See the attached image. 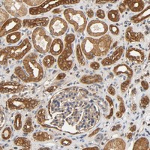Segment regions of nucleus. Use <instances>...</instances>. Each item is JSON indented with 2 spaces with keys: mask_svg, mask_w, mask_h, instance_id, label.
<instances>
[{
  "mask_svg": "<svg viewBox=\"0 0 150 150\" xmlns=\"http://www.w3.org/2000/svg\"><path fill=\"white\" fill-rule=\"evenodd\" d=\"M36 53H31L23 60V66H17L14 69V74L24 83H38L44 78L45 71L38 62Z\"/></svg>",
  "mask_w": 150,
  "mask_h": 150,
  "instance_id": "f257e3e1",
  "label": "nucleus"
},
{
  "mask_svg": "<svg viewBox=\"0 0 150 150\" xmlns=\"http://www.w3.org/2000/svg\"><path fill=\"white\" fill-rule=\"evenodd\" d=\"M112 39L110 35L106 34L98 39L86 37L81 43V49L87 59H93L95 57L104 56L111 48Z\"/></svg>",
  "mask_w": 150,
  "mask_h": 150,
  "instance_id": "f03ea898",
  "label": "nucleus"
},
{
  "mask_svg": "<svg viewBox=\"0 0 150 150\" xmlns=\"http://www.w3.org/2000/svg\"><path fill=\"white\" fill-rule=\"evenodd\" d=\"M75 41V35L74 34H68L65 37L64 50L62 53L59 56L57 59V65L62 71H69L74 65L73 43Z\"/></svg>",
  "mask_w": 150,
  "mask_h": 150,
  "instance_id": "7ed1b4c3",
  "label": "nucleus"
},
{
  "mask_svg": "<svg viewBox=\"0 0 150 150\" xmlns=\"http://www.w3.org/2000/svg\"><path fill=\"white\" fill-rule=\"evenodd\" d=\"M32 41L35 49L41 54H46L49 52L53 42L51 37L47 35V31L41 27L36 28L33 30Z\"/></svg>",
  "mask_w": 150,
  "mask_h": 150,
  "instance_id": "20e7f679",
  "label": "nucleus"
},
{
  "mask_svg": "<svg viewBox=\"0 0 150 150\" xmlns=\"http://www.w3.org/2000/svg\"><path fill=\"white\" fill-rule=\"evenodd\" d=\"M63 14L66 21L74 26L77 33H83L86 29L87 18L82 11L69 8L64 11Z\"/></svg>",
  "mask_w": 150,
  "mask_h": 150,
  "instance_id": "39448f33",
  "label": "nucleus"
},
{
  "mask_svg": "<svg viewBox=\"0 0 150 150\" xmlns=\"http://www.w3.org/2000/svg\"><path fill=\"white\" fill-rule=\"evenodd\" d=\"M40 104V101L32 98H19L14 96L7 101L8 108L11 111H31Z\"/></svg>",
  "mask_w": 150,
  "mask_h": 150,
  "instance_id": "423d86ee",
  "label": "nucleus"
},
{
  "mask_svg": "<svg viewBox=\"0 0 150 150\" xmlns=\"http://www.w3.org/2000/svg\"><path fill=\"white\" fill-rule=\"evenodd\" d=\"M32 49V45L28 38H25L21 42V45L17 46H11L3 48V50L7 53L9 59L20 60L25 57L26 54Z\"/></svg>",
  "mask_w": 150,
  "mask_h": 150,
  "instance_id": "0eeeda50",
  "label": "nucleus"
},
{
  "mask_svg": "<svg viewBox=\"0 0 150 150\" xmlns=\"http://www.w3.org/2000/svg\"><path fill=\"white\" fill-rule=\"evenodd\" d=\"M5 11L14 17H22L27 15L29 10L23 1L19 0H6L2 2Z\"/></svg>",
  "mask_w": 150,
  "mask_h": 150,
  "instance_id": "6e6552de",
  "label": "nucleus"
},
{
  "mask_svg": "<svg viewBox=\"0 0 150 150\" xmlns=\"http://www.w3.org/2000/svg\"><path fill=\"white\" fill-rule=\"evenodd\" d=\"M113 73L116 76H121L125 74L126 76V80L124 82L122 83L120 86V89L122 93H125L128 90V87L131 85V79L133 77L134 71L128 65L125 64H119L113 68Z\"/></svg>",
  "mask_w": 150,
  "mask_h": 150,
  "instance_id": "1a4fd4ad",
  "label": "nucleus"
},
{
  "mask_svg": "<svg viewBox=\"0 0 150 150\" xmlns=\"http://www.w3.org/2000/svg\"><path fill=\"white\" fill-rule=\"evenodd\" d=\"M86 32L90 37L100 38L108 33V25L104 21L93 20L87 24Z\"/></svg>",
  "mask_w": 150,
  "mask_h": 150,
  "instance_id": "9d476101",
  "label": "nucleus"
},
{
  "mask_svg": "<svg viewBox=\"0 0 150 150\" xmlns=\"http://www.w3.org/2000/svg\"><path fill=\"white\" fill-rule=\"evenodd\" d=\"M68 23L63 18L59 17H53L49 24V31L54 37L63 35L68 30Z\"/></svg>",
  "mask_w": 150,
  "mask_h": 150,
  "instance_id": "9b49d317",
  "label": "nucleus"
},
{
  "mask_svg": "<svg viewBox=\"0 0 150 150\" xmlns=\"http://www.w3.org/2000/svg\"><path fill=\"white\" fill-rule=\"evenodd\" d=\"M21 27H23V21L17 17H12L1 26L0 36L1 38L5 35L7 36L11 33L17 32L19 29H21Z\"/></svg>",
  "mask_w": 150,
  "mask_h": 150,
  "instance_id": "f8f14e48",
  "label": "nucleus"
},
{
  "mask_svg": "<svg viewBox=\"0 0 150 150\" xmlns=\"http://www.w3.org/2000/svg\"><path fill=\"white\" fill-rule=\"evenodd\" d=\"M62 5V1L55 0V1H45L41 5L35 8H30L29 9V13L31 15H38L41 14H45L51 11L54 8L58 7Z\"/></svg>",
  "mask_w": 150,
  "mask_h": 150,
  "instance_id": "ddd939ff",
  "label": "nucleus"
},
{
  "mask_svg": "<svg viewBox=\"0 0 150 150\" xmlns=\"http://www.w3.org/2000/svg\"><path fill=\"white\" fill-rule=\"evenodd\" d=\"M50 19L48 17H38V18L34 19H25L23 21V27L29 28V29H33V28L38 27H45L49 25Z\"/></svg>",
  "mask_w": 150,
  "mask_h": 150,
  "instance_id": "4468645a",
  "label": "nucleus"
},
{
  "mask_svg": "<svg viewBox=\"0 0 150 150\" xmlns=\"http://www.w3.org/2000/svg\"><path fill=\"white\" fill-rule=\"evenodd\" d=\"M125 56H126L127 59H128L129 61L140 64L145 59L146 55L142 50L134 47H130L127 50Z\"/></svg>",
  "mask_w": 150,
  "mask_h": 150,
  "instance_id": "2eb2a0df",
  "label": "nucleus"
},
{
  "mask_svg": "<svg viewBox=\"0 0 150 150\" xmlns=\"http://www.w3.org/2000/svg\"><path fill=\"white\" fill-rule=\"evenodd\" d=\"M24 86L16 82H2L0 86L2 94H17L24 89Z\"/></svg>",
  "mask_w": 150,
  "mask_h": 150,
  "instance_id": "dca6fc26",
  "label": "nucleus"
},
{
  "mask_svg": "<svg viewBox=\"0 0 150 150\" xmlns=\"http://www.w3.org/2000/svg\"><path fill=\"white\" fill-rule=\"evenodd\" d=\"M125 47L123 46L118 47L117 49L112 53V55H110V56H108V57H105V58L101 61V65H102L103 66L106 67L110 66V65L116 63V62L121 59Z\"/></svg>",
  "mask_w": 150,
  "mask_h": 150,
  "instance_id": "f3484780",
  "label": "nucleus"
},
{
  "mask_svg": "<svg viewBox=\"0 0 150 150\" xmlns=\"http://www.w3.org/2000/svg\"><path fill=\"white\" fill-rule=\"evenodd\" d=\"M144 39V35L141 33H137L134 31L133 27L129 26L125 31V40L128 43L139 42Z\"/></svg>",
  "mask_w": 150,
  "mask_h": 150,
  "instance_id": "a211bd4d",
  "label": "nucleus"
},
{
  "mask_svg": "<svg viewBox=\"0 0 150 150\" xmlns=\"http://www.w3.org/2000/svg\"><path fill=\"white\" fill-rule=\"evenodd\" d=\"M126 143L122 138H115L110 140L104 147V150H125Z\"/></svg>",
  "mask_w": 150,
  "mask_h": 150,
  "instance_id": "6ab92c4d",
  "label": "nucleus"
},
{
  "mask_svg": "<svg viewBox=\"0 0 150 150\" xmlns=\"http://www.w3.org/2000/svg\"><path fill=\"white\" fill-rule=\"evenodd\" d=\"M64 43L60 38H56L53 41L50 48V53L53 56H59L64 50Z\"/></svg>",
  "mask_w": 150,
  "mask_h": 150,
  "instance_id": "aec40b11",
  "label": "nucleus"
},
{
  "mask_svg": "<svg viewBox=\"0 0 150 150\" xmlns=\"http://www.w3.org/2000/svg\"><path fill=\"white\" fill-rule=\"evenodd\" d=\"M123 3L128 6V8L132 12H141L145 8V2L142 0H129V1H124Z\"/></svg>",
  "mask_w": 150,
  "mask_h": 150,
  "instance_id": "412c9836",
  "label": "nucleus"
},
{
  "mask_svg": "<svg viewBox=\"0 0 150 150\" xmlns=\"http://www.w3.org/2000/svg\"><path fill=\"white\" fill-rule=\"evenodd\" d=\"M103 81V78L100 74H93V75H83L80 79V82L83 84H92V83H98Z\"/></svg>",
  "mask_w": 150,
  "mask_h": 150,
  "instance_id": "4be33fe9",
  "label": "nucleus"
},
{
  "mask_svg": "<svg viewBox=\"0 0 150 150\" xmlns=\"http://www.w3.org/2000/svg\"><path fill=\"white\" fill-rule=\"evenodd\" d=\"M149 8V5H148V7L146 8L145 9H143L138 14H137V15H134L131 17V21H132L134 23H139L142 22V21H145L146 19L149 18L150 16Z\"/></svg>",
  "mask_w": 150,
  "mask_h": 150,
  "instance_id": "5701e85b",
  "label": "nucleus"
},
{
  "mask_svg": "<svg viewBox=\"0 0 150 150\" xmlns=\"http://www.w3.org/2000/svg\"><path fill=\"white\" fill-rule=\"evenodd\" d=\"M33 140L37 142L50 141L53 139V136L48 134L46 131H37L33 135Z\"/></svg>",
  "mask_w": 150,
  "mask_h": 150,
  "instance_id": "b1692460",
  "label": "nucleus"
},
{
  "mask_svg": "<svg viewBox=\"0 0 150 150\" xmlns=\"http://www.w3.org/2000/svg\"><path fill=\"white\" fill-rule=\"evenodd\" d=\"M14 143L15 146L22 147V149L29 150L32 147V143L29 139L23 137H18L14 140Z\"/></svg>",
  "mask_w": 150,
  "mask_h": 150,
  "instance_id": "393cba45",
  "label": "nucleus"
},
{
  "mask_svg": "<svg viewBox=\"0 0 150 150\" xmlns=\"http://www.w3.org/2000/svg\"><path fill=\"white\" fill-rule=\"evenodd\" d=\"M149 149V141L146 137H140L135 141L134 150H148Z\"/></svg>",
  "mask_w": 150,
  "mask_h": 150,
  "instance_id": "a878e982",
  "label": "nucleus"
},
{
  "mask_svg": "<svg viewBox=\"0 0 150 150\" xmlns=\"http://www.w3.org/2000/svg\"><path fill=\"white\" fill-rule=\"evenodd\" d=\"M22 34L20 32H15V33H11L6 36V42L10 45L17 44L20 40L21 39Z\"/></svg>",
  "mask_w": 150,
  "mask_h": 150,
  "instance_id": "bb28decb",
  "label": "nucleus"
},
{
  "mask_svg": "<svg viewBox=\"0 0 150 150\" xmlns=\"http://www.w3.org/2000/svg\"><path fill=\"white\" fill-rule=\"evenodd\" d=\"M76 57H77V62L81 66H84L86 65V59L81 49V45L77 44L76 46Z\"/></svg>",
  "mask_w": 150,
  "mask_h": 150,
  "instance_id": "cd10ccee",
  "label": "nucleus"
},
{
  "mask_svg": "<svg viewBox=\"0 0 150 150\" xmlns=\"http://www.w3.org/2000/svg\"><path fill=\"white\" fill-rule=\"evenodd\" d=\"M36 120L37 122L39 123L40 125H43L44 127H45V122H47V111L46 110L44 109V108H41L38 112L37 115H36Z\"/></svg>",
  "mask_w": 150,
  "mask_h": 150,
  "instance_id": "c85d7f7f",
  "label": "nucleus"
},
{
  "mask_svg": "<svg viewBox=\"0 0 150 150\" xmlns=\"http://www.w3.org/2000/svg\"><path fill=\"white\" fill-rule=\"evenodd\" d=\"M117 100L119 101V110L118 111L116 112V117L117 118H122V117L123 114H124L125 112V102H124V100H123L122 98L120 96H117Z\"/></svg>",
  "mask_w": 150,
  "mask_h": 150,
  "instance_id": "c756f323",
  "label": "nucleus"
},
{
  "mask_svg": "<svg viewBox=\"0 0 150 150\" xmlns=\"http://www.w3.org/2000/svg\"><path fill=\"white\" fill-rule=\"evenodd\" d=\"M56 62V59L53 57L52 55H47L44 57L42 60L43 65L46 68H50L53 66V65Z\"/></svg>",
  "mask_w": 150,
  "mask_h": 150,
  "instance_id": "7c9ffc66",
  "label": "nucleus"
},
{
  "mask_svg": "<svg viewBox=\"0 0 150 150\" xmlns=\"http://www.w3.org/2000/svg\"><path fill=\"white\" fill-rule=\"evenodd\" d=\"M34 130L33 125V120L31 117H27L25 121V124H24L23 127V131L25 134H30L32 133Z\"/></svg>",
  "mask_w": 150,
  "mask_h": 150,
  "instance_id": "2f4dec72",
  "label": "nucleus"
},
{
  "mask_svg": "<svg viewBox=\"0 0 150 150\" xmlns=\"http://www.w3.org/2000/svg\"><path fill=\"white\" fill-rule=\"evenodd\" d=\"M108 17L110 21H112V22L118 23L120 21V12L118 11V10H116V9L109 11L108 13Z\"/></svg>",
  "mask_w": 150,
  "mask_h": 150,
  "instance_id": "473e14b6",
  "label": "nucleus"
},
{
  "mask_svg": "<svg viewBox=\"0 0 150 150\" xmlns=\"http://www.w3.org/2000/svg\"><path fill=\"white\" fill-rule=\"evenodd\" d=\"M14 128L16 131H20L23 128L22 115L21 113H17L14 120Z\"/></svg>",
  "mask_w": 150,
  "mask_h": 150,
  "instance_id": "72a5a7b5",
  "label": "nucleus"
},
{
  "mask_svg": "<svg viewBox=\"0 0 150 150\" xmlns=\"http://www.w3.org/2000/svg\"><path fill=\"white\" fill-rule=\"evenodd\" d=\"M0 17H1V22L0 23H1V26H2L6 21H8L10 19V14L5 11V9L1 8V9H0Z\"/></svg>",
  "mask_w": 150,
  "mask_h": 150,
  "instance_id": "f704fd0d",
  "label": "nucleus"
},
{
  "mask_svg": "<svg viewBox=\"0 0 150 150\" xmlns=\"http://www.w3.org/2000/svg\"><path fill=\"white\" fill-rule=\"evenodd\" d=\"M8 56L7 53H5V51L3 49L1 50L0 51V64L2 66H5L8 64Z\"/></svg>",
  "mask_w": 150,
  "mask_h": 150,
  "instance_id": "c9c22d12",
  "label": "nucleus"
},
{
  "mask_svg": "<svg viewBox=\"0 0 150 150\" xmlns=\"http://www.w3.org/2000/svg\"><path fill=\"white\" fill-rule=\"evenodd\" d=\"M12 134V131L11 127H6L5 128H4L3 131H2V134L1 137L4 140H8L11 138Z\"/></svg>",
  "mask_w": 150,
  "mask_h": 150,
  "instance_id": "e433bc0d",
  "label": "nucleus"
},
{
  "mask_svg": "<svg viewBox=\"0 0 150 150\" xmlns=\"http://www.w3.org/2000/svg\"><path fill=\"white\" fill-rule=\"evenodd\" d=\"M149 97L148 96H143L141 98L140 101V108H143V109H145L149 105Z\"/></svg>",
  "mask_w": 150,
  "mask_h": 150,
  "instance_id": "4c0bfd02",
  "label": "nucleus"
},
{
  "mask_svg": "<svg viewBox=\"0 0 150 150\" xmlns=\"http://www.w3.org/2000/svg\"><path fill=\"white\" fill-rule=\"evenodd\" d=\"M45 1H41V0H36V1H33V0H23L24 3L31 6V8L38 7V6L41 5Z\"/></svg>",
  "mask_w": 150,
  "mask_h": 150,
  "instance_id": "58836bf2",
  "label": "nucleus"
},
{
  "mask_svg": "<svg viewBox=\"0 0 150 150\" xmlns=\"http://www.w3.org/2000/svg\"><path fill=\"white\" fill-rule=\"evenodd\" d=\"M108 29H110V33H112V35H118L120 34V29H119L116 26H115V25L111 24V25H110V26H108Z\"/></svg>",
  "mask_w": 150,
  "mask_h": 150,
  "instance_id": "ea45409f",
  "label": "nucleus"
},
{
  "mask_svg": "<svg viewBox=\"0 0 150 150\" xmlns=\"http://www.w3.org/2000/svg\"><path fill=\"white\" fill-rule=\"evenodd\" d=\"M105 12L102 9H98L96 11V17L100 20H103V19L105 18Z\"/></svg>",
  "mask_w": 150,
  "mask_h": 150,
  "instance_id": "a19ab883",
  "label": "nucleus"
},
{
  "mask_svg": "<svg viewBox=\"0 0 150 150\" xmlns=\"http://www.w3.org/2000/svg\"><path fill=\"white\" fill-rule=\"evenodd\" d=\"M80 0H62V5H73L80 3Z\"/></svg>",
  "mask_w": 150,
  "mask_h": 150,
  "instance_id": "79ce46f5",
  "label": "nucleus"
},
{
  "mask_svg": "<svg viewBox=\"0 0 150 150\" xmlns=\"http://www.w3.org/2000/svg\"><path fill=\"white\" fill-rule=\"evenodd\" d=\"M60 143H61L62 146H69L71 145L72 143V141L69 139H67V138H63L62 139L61 141H60Z\"/></svg>",
  "mask_w": 150,
  "mask_h": 150,
  "instance_id": "37998d69",
  "label": "nucleus"
},
{
  "mask_svg": "<svg viewBox=\"0 0 150 150\" xmlns=\"http://www.w3.org/2000/svg\"><path fill=\"white\" fill-rule=\"evenodd\" d=\"M0 113H1V122H0V128L2 129V127H3V125H5V113L3 112V111L1 110V112H0Z\"/></svg>",
  "mask_w": 150,
  "mask_h": 150,
  "instance_id": "c03bdc74",
  "label": "nucleus"
},
{
  "mask_svg": "<svg viewBox=\"0 0 150 150\" xmlns=\"http://www.w3.org/2000/svg\"><path fill=\"white\" fill-rule=\"evenodd\" d=\"M127 9V7L126 5H125L124 3H121L120 4V5H119V8H118V11L120 12V13H121V14H123L125 11H126Z\"/></svg>",
  "mask_w": 150,
  "mask_h": 150,
  "instance_id": "a18cd8bd",
  "label": "nucleus"
},
{
  "mask_svg": "<svg viewBox=\"0 0 150 150\" xmlns=\"http://www.w3.org/2000/svg\"><path fill=\"white\" fill-rule=\"evenodd\" d=\"M89 66L93 70H98L99 68H100V64L98 62H91Z\"/></svg>",
  "mask_w": 150,
  "mask_h": 150,
  "instance_id": "49530a36",
  "label": "nucleus"
},
{
  "mask_svg": "<svg viewBox=\"0 0 150 150\" xmlns=\"http://www.w3.org/2000/svg\"><path fill=\"white\" fill-rule=\"evenodd\" d=\"M108 92L110 95H111L112 96H116V89L113 86H110L108 88Z\"/></svg>",
  "mask_w": 150,
  "mask_h": 150,
  "instance_id": "de8ad7c7",
  "label": "nucleus"
},
{
  "mask_svg": "<svg viewBox=\"0 0 150 150\" xmlns=\"http://www.w3.org/2000/svg\"><path fill=\"white\" fill-rule=\"evenodd\" d=\"M117 1H111V0H106V1H101V0H97L96 1V4H99V5H103V4H106V3H108V2H110V3H115Z\"/></svg>",
  "mask_w": 150,
  "mask_h": 150,
  "instance_id": "09e8293b",
  "label": "nucleus"
},
{
  "mask_svg": "<svg viewBox=\"0 0 150 150\" xmlns=\"http://www.w3.org/2000/svg\"><path fill=\"white\" fill-rule=\"evenodd\" d=\"M141 86L144 90H148L149 88V85L148 82H147V81H146V80H142Z\"/></svg>",
  "mask_w": 150,
  "mask_h": 150,
  "instance_id": "8fccbe9b",
  "label": "nucleus"
},
{
  "mask_svg": "<svg viewBox=\"0 0 150 150\" xmlns=\"http://www.w3.org/2000/svg\"><path fill=\"white\" fill-rule=\"evenodd\" d=\"M94 11L92 9H88L86 11V15L87 17H89V18H92L94 17Z\"/></svg>",
  "mask_w": 150,
  "mask_h": 150,
  "instance_id": "3c124183",
  "label": "nucleus"
},
{
  "mask_svg": "<svg viewBox=\"0 0 150 150\" xmlns=\"http://www.w3.org/2000/svg\"><path fill=\"white\" fill-rule=\"evenodd\" d=\"M122 128V125L120 124H118L114 125V126H112V128H110V131H119V130L121 129Z\"/></svg>",
  "mask_w": 150,
  "mask_h": 150,
  "instance_id": "603ef678",
  "label": "nucleus"
},
{
  "mask_svg": "<svg viewBox=\"0 0 150 150\" xmlns=\"http://www.w3.org/2000/svg\"><path fill=\"white\" fill-rule=\"evenodd\" d=\"M66 77V74H65V73H60L59 74V75H57V77H56V80H63L65 77Z\"/></svg>",
  "mask_w": 150,
  "mask_h": 150,
  "instance_id": "864d4df0",
  "label": "nucleus"
},
{
  "mask_svg": "<svg viewBox=\"0 0 150 150\" xmlns=\"http://www.w3.org/2000/svg\"><path fill=\"white\" fill-rule=\"evenodd\" d=\"M100 130H101V128H96V130H95V131H93L92 132V133L90 134L89 135V137H92L93 136H95V135H96L98 133L99 131H100Z\"/></svg>",
  "mask_w": 150,
  "mask_h": 150,
  "instance_id": "5fc2aeb1",
  "label": "nucleus"
},
{
  "mask_svg": "<svg viewBox=\"0 0 150 150\" xmlns=\"http://www.w3.org/2000/svg\"><path fill=\"white\" fill-rule=\"evenodd\" d=\"M83 150H98V147L94 146V147H87V148L83 149Z\"/></svg>",
  "mask_w": 150,
  "mask_h": 150,
  "instance_id": "6e6d98bb",
  "label": "nucleus"
},
{
  "mask_svg": "<svg viewBox=\"0 0 150 150\" xmlns=\"http://www.w3.org/2000/svg\"><path fill=\"white\" fill-rule=\"evenodd\" d=\"M56 86H50V87H49L47 89V92H53L54 90H56Z\"/></svg>",
  "mask_w": 150,
  "mask_h": 150,
  "instance_id": "4d7b16f0",
  "label": "nucleus"
},
{
  "mask_svg": "<svg viewBox=\"0 0 150 150\" xmlns=\"http://www.w3.org/2000/svg\"><path fill=\"white\" fill-rule=\"evenodd\" d=\"M136 130H137V126L135 125H133L130 128V131H131V132H135Z\"/></svg>",
  "mask_w": 150,
  "mask_h": 150,
  "instance_id": "13d9d810",
  "label": "nucleus"
},
{
  "mask_svg": "<svg viewBox=\"0 0 150 150\" xmlns=\"http://www.w3.org/2000/svg\"><path fill=\"white\" fill-rule=\"evenodd\" d=\"M62 11V9L61 8H56L55 9V10L53 11V13H54V14H59V13H60V12Z\"/></svg>",
  "mask_w": 150,
  "mask_h": 150,
  "instance_id": "bf43d9fd",
  "label": "nucleus"
},
{
  "mask_svg": "<svg viewBox=\"0 0 150 150\" xmlns=\"http://www.w3.org/2000/svg\"><path fill=\"white\" fill-rule=\"evenodd\" d=\"M137 110V105L136 104H133L131 105V110L132 111H136Z\"/></svg>",
  "mask_w": 150,
  "mask_h": 150,
  "instance_id": "052dcab7",
  "label": "nucleus"
},
{
  "mask_svg": "<svg viewBox=\"0 0 150 150\" xmlns=\"http://www.w3.org/2000/svg\"><path fill=\"white\" fill-rule=\"evenodd\" d=\"M132 137H133V134H132L131 133H130V134H128V135H127V138H128V140H131V139L132 138Z\"/></svg>",
  "mask_w": 150,
  "mask_h": 150,
  "instance_id": "680f3d73",
  "label": "nucleus"
},
{
  "mask_svg": "<svg viewBox=\"0 0 150 150\" xmlns=\"http://www.w3.org/2000/svg\"><path fill=\"white\" fill-rule=\"evenodd\" d=\"M136 93H137L136 89H133V90H132V92H131V96H134V95H136Z\"/></svg>",
  "mask_w": 150,
  "mask_h": 150,
  "instance_id": "e2e57ef3",
  "label": "nucleus"
},
{
  "mask_svg": "<svg viewBox=\"0 0 150 150\" xmlns=\"http://www.w3.org/2000/svg\"><path fill=\"white\" fill-rule=\"evenodd\" d=\"M40 149H49V148H41Z\"/></svg>",
  "mask_w": 150,
  "mask_h": 150,
  "instance_id": "0e129e2a",
  "label": "nucleus"
}]
</instances>
